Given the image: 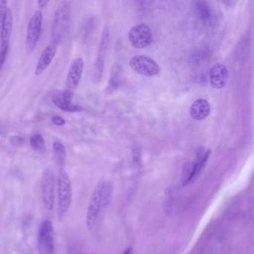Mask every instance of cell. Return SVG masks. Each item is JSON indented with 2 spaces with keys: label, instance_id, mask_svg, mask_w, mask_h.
I'll return each instance as SVG.
<instances>
[{
  "label": "cell",
  "instance_id": "5bb4252c",
  "mask_svg": "<svg viewBox=\"0 0 254 254\" xmlns=\"http://www.w3.org/2000/svg\"><path fill=\"white\" fill-rule=\"evenodd\" d=\"M57 48L58 46L56 44L50 43L42 52L34 70V74L36 76L40 75L49 66L56 55Z\"/></svg>",
  "mask_w": 254,
  "mask_h": 254
},
{
  "label": "cell",
  "instance_id": "cb8c5ba5",
  "mask_svg": "<svg viewBox=\"0 0 254 254\" xmlns=\"http://www.w3.org/2000/svg\"><path fill=\"white\" fill-rule=\"evenodd\" d=\"M224 4H226L227 6H231L234 4V0H222Z\"/></svg>",
  "mask_w": 254,
  "mask_h": 254
},
{
  "label": "cell",
  "instance_id": "30bf717a",
  "mask_svg": "<svg viewBox=\"0 0 254 254\" xmlns=\"http://www.w3.org/2000/svg\"><path fill=\"white\" fill-rule=\"evenodd\" d=\"M109 44V29L107 26H104L101 34V41L97 52L96 59L94 64L93 80L98 83L102 77L104 70V60Z\"/></svg>",
  "mask_w": 254,
  "mask_h": 254
},
{
  "label": "cell",
  "instance_id": "e0dca14e",
  "mask_svg": "<svg viewBox=\"0 0 254 254\" xmlns=\"http://www.w3.org/2000/svg\"><path fill=\"white\" fill-rule=\"evenodd\" d=\"M53 150L55 152V158L58 162L59 168L64 167V163H65L66 158H67V151H66L65 146L60 141H55L53 143Z\"/></svg>",
  "mask_w": 254,
  "mask_h": 254
},
{
  "label": "cell",
  "instance_id": "6da1fadb",
  "mask_svg": "<svg viewBox=\"0 0 254 254\" xmlns=\"http://www.w3.org/2000/svg\"><path fill=\"white\" fill-rule=\"evenodd\" d=\"M111 195V183L107 181L100 180L94 188L86 211V226L88 231L93 229L101 212L108 206Z\"/></svg>",
  "mask_w": 254,
  "mask_h": 254
},
{
  "label": "cell",
  "instance_id": "603a6c76",
  "mask_svg": "<svg viewBox=\"0 0 254 254\" xmlns=\"http://www.w3.org/2000/svg\"><path fill=\"white\" fill-rule=\"evenodd\" d=\"M49 1L50 0H37V5H38L39 9L41 10H43L49 4Z\"/></svg>",
  "mask_w": 254,
  "mask_h": 254
},
{
  "label": "cell",
  "instance_id": "ba28073f",
  "mask_svg": "<svg viewBox=\"0 0 254 254\" xmlns=\"http://www.w3.org/2000/svg\"><path fill=\"white\" fill-rule=\"evenodd\" d=\"M13 13L10 8L7 9L1 29L0 37V70L2 68L10 47V38L13 31Z\"/></svg>",
  "mask_w": 254,
  "mask_h": 254
},
{
  "label": "cell",
  "instance_id": "9a60e30c",
  "mask_svg": "<svg viewBox=\"0 0 254 254\" xmlns=\"http://www.w3.org/2000/svg\"><path fill=\"white\" fill-rule=\"evenodd\" d=\"M191 118L195 121L207 119L210 113V105L205 99H198L193 102L189 110Z\"/></svg>",
  "mask_w": 254,
  "mask_h": 254
},
{
  "label": "cell",
  "instance_id": "9c48e42d",
  "mask_svg": "<svg viewBox=\"0 0 254 254\" xmlns=\"http://www.w3.org/2000/svg\"><path fill=\"white\" fill-rule=\"evenodd\" d=\"M128 40L136 49H145L152 43V30L145 24L135 25L128 33Z\"/></svg>",
  "mask_w": 254,
  "mask_h": 254
},
{
  "label": "cell",
  "instance_id": "5b68a950",
  "mask_svg": "<svg viewBox=\"0 0 254 254\" xmlns=\"http://www.w3.org/2000/svg\"><path fill=\"white\" fill-rule=\"evenodd\" d=\"M38 254H55L53 225L49 219L43 221L37 237Z\"/></svg>",
  "mask_w": 254,
  "mask_h": 254
},
{
  "label": "cell",
  "instance_id": "ac0fdd59",
  "mask_svg": "<svg viewBox=\"0 0 254 254\" xmlns=\"http://www.w3.org/2000/svg\"><path fill=\"white\" fill-rule=\"evenodd\" d=\"M30 144L35 152H43L46 150L44 137L39 133L34 134L30 137Z\"/></svg>",
  "mask_w": 254,
  "mask_h": 254
},
{
  "label": "cell",
  "instance_id": "d6986e66",
  "mask_svg": "<svg viewBox=\"0 0 254 254\" xmlns=\"http://www.w3.org/2000/svg\"><path fill=\"white\" fill-rule=\"evenodd\" d=\"M94 28V22L92 18H89L85 21L82 28V37L84 40H87L92 34Z\"/></svg>",
  "mask_w": 254,
  "mask_h": 254
},
{
  "label": "cell",
  "instance_id": "8fae6325",
  "mask_svg": "<svg viewBox=\"0 0 254 254\" xmlns=\"http://www.w3.org/2000/svg\"><path fill=\"white\" fill-rule=\"evenodd\" d=\"M85 62L82 58H78L70 65L66 79V89L73 92L79 86L82 79Z\"/></svg>",
  "mask_w": 254,
  "mask_h": 254
},
{
  "label": "cell",
  "instance_id": "ffe728a7",
  "mask_svg": "<svg viewBox=\"0 0 254 254\" xmlns=\"http://www.w3.org/2000/svg\"><path fill=\"white\" fill-rule=\"evenodd\" d=\"M7 9V0H0V37Z\"/></svg>",
  "mask_w": 254,
  "mask_h": 254
},
{
  "label": "cell",
  "instance_id": "44dd1931",
  "mask_svg": "<svg viewBox=\"0 0 254 254\" xmlns=\"http://www.w3.org/2000/svg\"><path fill=\"white\" fill-rule=\"evenodd\" d=\"M52 124L58 127L64 126L66 123L65 120L63 118L60 117V116H54V117H52Z\"/></svg>",
  "mask_w": 254,
  "mask_h": 254
},
{
  "label": "cell",
  "instance_id": "3957f363",
  "mask_svg": "<svg viewBox=\"0 0 254 254\" xmlns=\"http://www.w3.org/2000/svg\"><path fill=\"white\" fill-rule=\"evenodd\" d=\"M57 191H58V207L57 216L60 222L67 216L73 199V188L71 181L64 167L58 170L57 180Z\"/></svg>",
  "mask_w": 254,
  "mask_h": 254
},
{
  "label": "cell",
  "instance_id": "277c9868",
  "mask_svg": "<svg viewBox=\"0 0 254 254\" xmlns=\"http://www.w3.org/2000/svg\"><path fill=\"white\" fill-rule=\"evenodd\" d=\"M43 27V13L41 10L34 12L30 19L27 28L26 39H25V52L27 55H31L37 49L41 36Z\"/></svg>",
  "mask_w": 254,
  "mask_h": 254
},
{
  "label": "cell",
  "instance_id": "8992f818",
  "mask_svg": "<svg viewBox=\"0 0 254 254\" xmlns=\"http://www.w3.org/2000/svg\"><path fill=\"white\" fill-rule=\"evenodd\" d=\"M41 188L43 205L51 211L55 204V176L52 169L48 168L43 172Z\"/></svg>",
  "mask_w": 254,
  "mask_h": 254
},
{
  "label": "cell",
  "instance_id": "52a82bcc",
  "mask_svg": "<svg viewBox=\"0 0 254 254\" xmlns=\"http://www.w3.org/2000/svg\"><path fill=\"white\" fill-rule=\"evenodd\" d=\"M130 66L135 72L147 77H153L159 74V65L152 58L145 55L133 57L129 62Z\"/></svg>",
  "mask_w": 254,
  "mask_h": 254
},
{
  "label": "cell",
  "instance_id": "d4e9b609",
  "mask_svg": "<svg viewBox=\"0 0 254 254\" xmlns=\"http://www.w3.org/2000/svg\"><path fill=\"white\" fill-rule=\"evenodd\" d=\"M131 252H132V249H131V248H128V249H127L125 251L123 254H131Z\"/></svg>",
  "mask_w": 254,
  "mask_h": 254
},
{
  "label": "cell",
  "instance_id": "7a4b0ae2",
  "mask_svg": "<svg viewBox=\"0 0 254 254\" xmlns=\"http://www.w3.org/2000/svg\"><path fill=\"white\" fill-rule=\"evenodd\" d=\"M71 7L68 0H62L58 4L51 30V43L60 44L70 29Z\"/></svg>",
  "mask_w": 254,
  "mask_h": 254
},
{
  "label": "cell",
  "instance_id": "7402d4cb",
  "mask_svg": "<svg viewBox=\"0 0 254 254\" xmlns=\"http://www.w3.org/2000/svg\"><path fill=\"white\" fill-rule=\"evenodd\" d=\"M10 142H11V143L13 145H20L23 143L24 140L22 137L15 136V137H13L10 138Z\"/></svg>",
  "mask_w": 254,
  "mask_h": 254
},
{
  "label": "cell",
  "instance_id": "4fadbf2b",
  "mask_svg": "<svg viewBox=\"0 0 254 254\" xmlns=\"http://www.w3.org/2000/svg\"><path fill=\"white\" fill-rule=\"evenodd\" d=\"M229 73L228 68L223 64H216L210 68V81L214 89H222L228 83Z\"/></svg>",
  "mask_w": 254,
  "mask_h": 254
},
{
  "label": "cell",
  "instance_id": "2e32d148",
  "mask_svg": "<svg viewBox=\"0 0 254 254\" xmlns=\"http://www.w3.org/2000/svg\"><path fill=\"white\" fill-rule=\"evenodd\" d=\"M197 16L200 20L204 23H209L211 22L213 18V10L209 5L208 3L204 1H198L195 6Z\"/></svg>",
  "mask_w": 254,
  "mask_h": 254
},
{
  "label": "cell",
  "instance_id": "7c38bea8",
  "mask_svg": "<svg viewBox=\"0 0 254 254\" xmlns=\"http://www.w3.org/2000/svg\"><path fill=\"white\" fill-rule=\"evenodd\" d=\"M72 97H73V92L66 89L55 94L52 97V103L63 111L69 112V113L81 111L82 108L80 106L72 103Z\"/></svg>",
  "mask_w": 254,
  "mask_h": 254
}]
</instances>
